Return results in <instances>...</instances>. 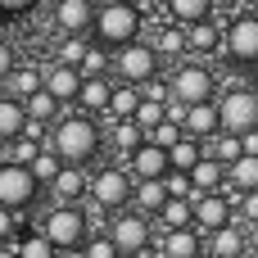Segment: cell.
Masks as SVG:
<instances>
[{"instance_id": "obj_1", "label": "cell", "mask_w": 258, "mask_h": 258, "mask_svg": "<svg viewBox=\"0 0 258 258\" xmlns=\"http://www.w3.org/2000/svg\"><path fill=\"white\" fill-rule=\"evenodd\" d=\"M45 145H50L63 163H82V168H86V163L100 159V150H104V132H100L95 113L73 109V113H59V118L50 122Z\"/></svg>"}, {"instance_id": "obj_2", "label": "cell", "mask_w": 258, "mask_h": 258, "mask_svg": "<svg viewBox=\"0 0 258 258\" xmlns=\"http://www.w3.org/2000/svg\"><path fill=\"white\" fill-rule=\"evenodd\" d=\"M91 41L100 45V50H118V45H127V41H136L141 32H145V14H141V5H132V0H109V5H100L95 14H91Z\"/></svg>"}, {"instance_id": "obj_3", "label": "cell", "mask_w": 258, "mask_h": 258, "mask_svg": "<svg viewBox=\"0 0 258 258\" xmlns=\"http://www.w3.org/2000/svg\"><path fill=\"white\" fill-rule=\"evenodd\" d=\"M222 54L240 73H254L258 68V14L254 9H240V14H231L222 23Z\"/></svg>"}, {"instance_id": "obj_4", "label": "cell", "mask_w": 258, "mask_h": 258, "mask_svg": "<svg viewBox=\"0 0 258 258\" xmlns=\"http://www.w3.org/2000/svg\"><path fill=\"white\" fill-rule=\"evenodd\" d=\"M36 231H41L54 249H68V245H82V240L91 236V222H86L82 204H63V200H54V204L41 213Z\"/></svg>"}, {"instance_id": "obj_5", "label": "cell", "mask_w": 258, "mask_h": 258, "mask_svg": "<svg viewBox=\"0 0 258 258\" xmlns=\"http://www.w3.org/2000/svg\"><path fill=\"white\" fill-rule=\"evenodd\" d=\"M41 195H45V186L27 172V163H9V159H0V204H5L9 213L27 218V213L41 204Z\"/></svg>"}, {"instance_id": "obj_6", "label": "cell", "mask_w": 258, "mask_h": 258, "mask_svg": "<svg viewBox=\"0 0 258 258\" xmlns=\"http://www.w3.org/2000/svg\"><path fill=\"white\" fill-rule=\"evenodd\" d=\"M104 231L113 236V245L122 249V258H127V254H145V249L154 245V218L141 213V209H132V204L113 209L109 222H104Z\"/></svg>"}, {"instance_id": "obj_7", "label": "cell", "mask_w": 258, "mask_h": 258, "mask_svg": "<svg viewBox=\"0 0 258 258\" xmlns=\"http://www.w3.org/2000/svg\"><path fill=\"white\" fill-rule=\"evenodd\" d=\"M109 68L118 73V82H132V86H145L150 77H159V68H163V59H159V50L150 45V41H127V45H118V50H109Z\"/></svg>"}, {"instance_id": "obj_8", "label": "cell", "mask_w": 258, "mask_h": 258, "mask_svg": "<svg viewBox=\"0 0 258 258\" xmlns=\"http://www.w3.org/2000/svg\"><path fill=\"white\" fill-rule=\"evenodd\" d=\"M86 200H95L104 213L132 204V172H127V163H104V168H95L91 181H86Z\"/></svg>"}, {"instance_id": "obj_9", "label": "cell", "mask_w": 258, "mask_h": 258, "mask_svg": "<svg viewBox=\"0 0 258 258\" xmlns=\"http://www.w3.org/2000/svg\"><path fill=\"white\" fill-rule=\"evenodd\" d=\"M168 95H177V100H186V104L213 100V95H218V77H213V68H209L204 59H190V54H186V63H177V73L168 77Z\"/></svg>"}, {"instance_id": "obj_10", "label": "cell", "mask_w": 258, "mask_h": 258, "mask_svg": "<svg viewBox=\"0 0 258 258\" xmlns=\"http://www.w3.org/2000/svg\"><path fill=\"white\" fill-rule=\"evenodd\" d=\"M218 100V118L227 132H249L258 122V86H227Z\"/></svg>"}, {"instance_id": "obj_11", "label": "cell", "mask_w": 258, "mask_h": 258, "mask_svg": "<svg viewBox=\"0 0 258 258\" xmlns=\"http://www.w3.org/2000/svg\"><path fill=\"white\" fill-rule=\"evenodd\" d=\"M186 54H190V59H213V54H222V23H218L213 14L186 27Z\"/></svg>"}, {"instance_id": "obj_12", "label": "cell", "mask_w": 258, "mask_h": 258, "mask_svg": "<svg viewBox=\"0 0 258 258\" xmlns=\"http://www.w3.org/2000/svg\"><path fill=\"white\" fill-rule=\"evenodd\" d=\"M86 181H91V172L82 168V163H59V172L50 177V195L54 200H63V204H82L86 200Z\"/></svg>"}, {"instance_id": "obj_13", "label": "cell", "mask_w": 258, "mask_h": 258, "mask_svg": "<svg viewBox=\"0 0 258 258\" xmlns=\"http://www.w3.org/2000/svg\"><path fill=\"white\" fill-rule=\"evenodd\" d=\"M41 86L59 100V104H73L77 100V91H82V73L73 68V63H50V68H41Z\"/></svg>"}, {"instance_id": "obj_14", "label": "cell", "mask_w": 258, "mask_h": 258, "mask_svg": "<svg viewBox=\"0 0 258 258\" xmlns=\"http://www.w3.org/2000/svg\"><path fill=\"white\" fill-rule=\"evenodd\" d=\"M181 132H186V136H195V141H209L213 132H222V118H218V100H195V104H186Z\"/></svg>"}, {"instance_id": "obj_15", "label": "cell", "mask_w": 258, "mask_h": 258, "mask_svg": "<svg viewBox=\"0 0 258 258\" xmlns=\"http://www.w3.org/2000/svg\"><path fill=\"white\" fill-rule=\"evenodd\" d=\"M204 249V231L200 227H168L159 240V258H195Z\"/></svg>"}, {"instance_id": "obj_16", "label": "cell", "mask_w": 258, "mask_h": 258, "mask_svg": "<svg viewBox=\"0 0 258 258\" xmlns=\"http://www.w3.org/2000/svg\"><path fill=\"white\" fill-rule=\"evenodd\" d=\"M122 163H127V172H132V177H163V172H168V150H163V145H154V141H141Z\"/></svg>"}, {"instance_id": "obj_17", "label": "cell", "mask_w": 258, "mask_h": 258, "mask_svg": "<svg viewBox=\"0 0 258 258\" xmlns=\"http://www.w3.org/2000/svg\"><path fill=\"white\" fill-rule=\"evenodd\" d=\"M204 249L213 258H245V231H240L236 222L213 227V231H204Z\"/></svg>"}, {"instance_id": "obj_18", "label": "cell", "mask_w": 258, "mask_h": 258, "mask_svg": "<svg viewBox=\"0 0 258 258\" xmlns=\"http://www.w3.org/2000/svg\"><path fill=\"white\" fill-rule=\"evenodd\" d=\"M186 177H190V190H195V195H204V190H222V186H227V163H218V159L204 150L200 163H195Z\"/></svg>"}, {"instance_id": "obj_19", "label": "cell", "mask_w": 258, "mask_h": 258, "mask_svg": "<svg viewBox=\"0 0 258 258\" xmlns=\"http://www.w3.org/2000/svg\"><path fill=\"white\" fill-rule=\"evenodd\" d=\"M54 23H59V32H86L91 27V14H95V5L91 0H54Z\"/></svg>"}, {"instance_id": "obj_20", "label": "cell", "mask_w": 258, "mask_h": 258, "mask_svg": "<svg viewBox=\"0 0 258 258\" xmlns=\"http://www.w3.org/2000/svg\"><path fill=\"white\" fill-rule=\"evenodd\" d=\"M109 91H113V82H109V73L104 77H82V91H77V109L82 113H104V104H109Z\"/></svg>"}, {"instance_id": "obj_21", "label": "cell", "mask_w": 258, "mask_h": 258, "mask_svg": "<svg viewBox=\"0 0 258 258\" xmlns=\"http://www.w3.org/2000/svg\"><path fill=\"white\" fill-rule=\"evenodd\" d=\"M154 218H159L163 231H168V227H195V200H190V195H168Z\"/></svg>"}, {"instance_id": "obj_22", "label": "cell", "mask_w": 258, "mask_h": 258, "mask_svg": "<svg viewBox=\"0 0 258 258\" xmlns=\"http://www.w3.org/2000/svg\"><path fill=\"white\" fill-rule=\"evenodd\" d=\"M227 186L231 190H258V154H236L227 163Z\"/></svg>"}, {"instance_id": "obj_23", "label": "cell", "mask_w": 258, "mask_h": 258, "mask_svg": "<svg viewBox=\"0 0 258 258\" xmlns=\"http://www.w3.org/2000/svg\"><path fill=\"white\" fill-rule=\"evenodd\" d=\"M23 113H27L32 122H45V127H50V122L63 113V104H59V100H54L45 86H36L32 95H23Z\"/></svg>"}, {"instance_id": "obj_24", "label": "cell", "mask_w": 258, "mask_h": 258, "mask_svg": "<svg viewBox=\"0 0 258 258\" xmlns=\"http://www.w3.org/2000/svg\"><path fill=\"white\" fill-rule=\"evenodd\" d=\"M159 59H186V27L181 23H159V36L150 41Z\"/></svg>"}, {"instance_id": "obj_25", "label": "cell", "mask_w": 258, "mask_h": 258, "mask_svg": "<svg viewBox=\"0 0 258 258\" xmlns=\"http://www.w3.org/2000/svg\"><path fill=\"white\" fill-rule=\"evenodd\" d=\"M163 9H168V18H172V23H181V27H190V23H200V18L218 14V9H213V0H163Z\"/></svg>"}, {"instance_id": "obj_26", "label": "cell", "mask_w": 258, "mask_h": 258, "mask_svg": "<svg viewBox=\"0 0 258 258\" xmlns=\"http://www.w3.org/2000/svg\"><path fill=\"white\" fill-rule=\"evenodd\" d=\"M136 104H141V86H132V82H118V86L109 91V104H104V113H109V118H132V113H136Z\"/></svg>"}, {"instance_id": "obj_27", "label": "cell", "mask_w": 258, "mask_h": 258, "mask_svg": "<svg viewBox=\"0 0 258 258\" xmlns=\"http://www.w3.org/2000/svg\"><path fill=\"white\" fill-rule=\"evenodd\" d=\"M200 154H204V141H195V136H186V132H181V141H177V145H168V168L190 172V168L200 163Z\"/></svg>"}, {"instance_id": "obj_28", "label": "cell", "mask_w": 258, "mask_h": 258, "mask_svg": "<svg viewBox=\"0 0 258 258\" xmlns=\"http://www.w3.org/2000/svg\"><path fill=\"white\" fill-rule=\"evenodd\" d=\"M5 86H9V95H18V100H23V95H32V91L41 86V68L18 59V63L9 68V77H5Z\"/></svg>"}, {"instance_id": "obj_29", "label": "cell", "mask_w": 258, "mask_h": 258, "mask_svg": "<svg viewBox=\"0 0 258 258\" xmlns=\"http://www.w3.org/2000/svg\"><path fill=\"white\" fill-rule=\"evenodd\" d=\"M14 254L18 258H54V245H50L36 227H23L18 240H14Z\"/></svg>"}, {"instance_id": "obj_30", "label": "cell", "mask_w": 258, "mask_h": 258, "mask_svg": "<svg viewBox=\"0 0 258 258\" xmlns=\"http://www.w3.org/2000/svg\"><path fill=\"white\" fill-rule=\"evenodd\" d=\"M91 45H95V41H91V32H63V41H59L54 59H59V63H73V68H77V63L86 59V50H91Z\"/></svg>"}, {"instance_id": "obj_31", "label": "cell", "mask_w": 258, "mask_h": 258, "mask_svg": "<svg viewBox=\"0 0 258 258\" xmlns=\"http://www.w3.org/2000/svg\"><path fill=\"white\" fill-rule=\"evenodd\" d=\"M23 122H27L23 100H18V95H0V141L18 136V132H23Z\"/></svg>"}, {"instance_id": "obj_32", "label": "cell", "mask_w": 258, "mask_h": 258, "mask_svg": "<svg viewBox=\"0 0 258 258\" xmlns=\"http://www.w3.org/2000/svg\"><path fill=\"white\" fill-rule=\"evenodd\" d=\"M109 132H113V150H118L122 159H127V154H132V150L145 141V132H141L132 118H113V127H109Z\"/></svg>"}, {"instance_id": "obj_33", "label": "cell", "mask_w": 258, "mask_h": 258, "mask_svg": "<svg viewBox=\"0 0 258 258\" xmlns=\"http://www.w3.org/2000/svg\"><path fill=\"white\" fill-rule=\"evenodd\" d=\"M59 163H63V159H59V154H54V150H50V145L41 141V150H36V154L27 159V172H32V177H36L41 186H50V177L59 172Z\"/></svg>"}, {"instance_id": "obj_34", "label": "cell", "mask_w": 258, "mask_h": 258, "mask_svg": "<svg viewBox=\"0 0 258 258\" xmlns=\"http://www.w3.org/2000/svg\"><path fill=\"white\" fill-rule=\"evenodd\" d=\"M82 249H86V258H122V249L113 245V236H109L104 227H95V231L82 240Z\"/></svg>"}, {"instance_id": "obj_35", "label": "cell", "mask_w": 258, "mask_h": 258, "mask_svg": "<svg viewBox=\"0 0 258 258\" xmlns=\"http://www.w3.org/2000/svg\"><path fill=\"white\" fill-rule=\"evenodd\" d=\"M145 141H154V145H163V150H168V145H177V141H181V122H172V118H159V122L145 132Z\"/></svg>"}, {"instance_id": "obj_36", "label": "cell", "mask_w": 258, "mask_h": 258, "mask_svg": "<svg viewBox=\"0 0 258 258\" xmlns=\"http://www.w3.org/2000/svg\"><path fill=\"white\" fill-rule=\"evenodd\" d=\"M77 73H82V77H104V73H109V50L91 45V50H86V59L77 63Z\"/></svg>"}, {"instance_id": "obj_37", "label": "cell", "mask_w": 258, "mask_h": 258, "mask_svg": "<svg viewBox=\"0 0 258 258\" xmlns=\"http://www.w3.org/2000/svg\"><path fill=\"white\" fill-rule=\"evenodd\" d=\"M18 231H23V218H18V213H9V209L0 204V245H14V240H18Z\"/></svg>"}, {"instance_id": "obj_38", "label": "cell", "mask_w": 258, "mask_h": 258, "mask_svg": "<svg viewBox=\"0 0 258 258\" xmlns=\"http://www.w3.org/2000/svg\"><path fill=\"white\" fill-rule=\"evenodd\" d=\"M236 218L249 227V222H258V190H240V200H236Z\"/></svg>"}, {"instance_id": "obj_39", "label": "cell", "mask_w": 258, "mask_h": 258, "mask_svg": "<svg viewBox=\"0 0 258 258\" xmlns=\"http://www.w3.org/2000/svg\"><path fill=\"white\" fill-rule=\"evenodd\" d=\"M41 0H0V18H23V14H32Z\"/></svg>"}, {"instance_id": "obj_40", "label": "cell", "mask_w": 258, "mask_h": 258, "mask_svg": "<svg viewBox=\"0 0 258 258\" xmlns=\"http://www.w3.org/2000/svg\"><path fill=\"white\" fill-rule=\"evenodd\" d=\"M14 63H18V50H14L9 41H0V82L9 77V68H14Z\"/></svg>"}, {"instance_id": "obj_41", "label": "cell", "mask_w": 258, "mask_h": 258, "mask_svg": "<svg viewBox=\"0 0 258 258\" xmlns=\"http://www.w3.org/2000/svg\"><path fill=\"white\" fill-rule=\"evenodd\" d=\"M240 150H245V154H258V127L240 132Z\"/></svg>"}, {"instance_id": "obj_42", "label": "cell", "mask_w": 258, "mask_h": 258, "mask_svg": "<svg viewBox=\"0 0 258 258\" xmlns=\"http://www.w3.org/2000/svg\"><path fill=\"white\" fill-rule=\"evenodd\" d=\"M245 254L258 258V222H249V231H245Z\"/></svg>"}, {"instance_id": "obj_43", "label": "cell", "mask_w": 258, "mask_h": 258, "mask_svg": "<svg viewBox=\"0 0 258 258\" xmlns=\"http://www.w3.org/2000/svg\"><path fill=\"white\" fill-rule=\"evenodd\" d=\"M54 258H86L82 245H68V249H54Z\"/></svg>"}, {"instance_id": "obj_44", "label": "cell", "mask_w": 258, "mask_h": 258, "mask_svg": "<svg viewBox=\"0 0 258 258\" xmlns=\"http://www.w3.org/2000/svg\"><path fill=\"white\" fill-rule=\"evenodd\" d=\"M0 258H18V254H14V245H0Z\"/></svg>"}, {"instance_id": "obj_45", "label": "cell", "mask_w": 258, "mask_h": 258, "mask_svg": "<svg viewBox=\"0 0 258 258\" xmlns=\"http://www.w3.org/2000/svg\"><path fill=\"white\" fill-rule=\"evenodd\" d=\"M231 5H236V0H213V9H231Z\"/></svg>"}, {"instance_id": "obj_46", "label": "cell", "mask_w": 258, "mask_h": 258, "mask_svg": "<svg viewBox=\"0 0 258 258\" xmlns=\"http://www.w3.org/2000/svg\"><path fill=\"white\" fill-rule=\"evenodd\" d=\"M127 258H159V254H127Z\"/></svg>"}, {"instance_id": "obj_47", "label": "cell", "mask_w": 258, "mask_h": 258, "mask_svg": "<svg viewBox=\"0 0 258 258\" xmlns=\"http://www.w3.org/2000/svg\"><path fill=\"white\" fill-rule=\"evenodd\" d=\"M195 258H213V254H209V249H200V254H195Z\"/></svg>"}, {"instance_id": "obj_48", "label": "cell", "mask_w": 258, "mask_h": 258, "mask_svg": "<svg viewBox=\"0 0 258 258\" xmlns=\"http://www.w3.org/2000/svg\"><path fill=\"white\" fill-rule=\"evenodd\" d=\"M132 5H141V0H132Z\"/></svg>"}]
</instances>
